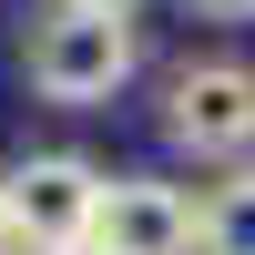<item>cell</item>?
Returning <instances> with one entry per match:
<instances>
[{"label":"cell","mask_w":255,"mask_h":255,"mask_svg":"<svg viewBox=\"0 0 255 255\" xmlns=\"http://www.w3.org/2000/svg\"><path fill=\"white\" fill-rule=\"evenodd\" d=\"M0 255H20V225H10V204H0Z\"/></svg>","instance_id":"obj_7"},{"label":"cell","mask_w":255,"mask_h":255,"mask_svg":"<svg viewBox=\"0 0 255 255\" xmlns=\"http://www.w3.org/2000/svg\"><path fill=\"white\" fill-rule=\"evenodd\" d=\"M184 10H194V20H225V31H245V20H255V0H184Z\"/></svg>","instance_id":"obj_6"},{"label":"cell","mask_w":255,"mask_h":255,"mask_svg":"<svg viewBox=\"0 0 255 255\" xmlns=\"http://www.w3.org/2000/svg\"><path fill=\"white\" fill-rule=\"evenodd\" d=\"M51 255H102V245H51Z\"/></svg>","instance_id":"obj_8"},{"label":"cell","mask_w":255,"mask_h":255,"mask_svg":"<svg viewBox=\"0 0 255 255\" xmlns=\"http://www.w3.org/2000/svg\"><path fill=\"white\" fill-rule=\"evenodd\" d=\"M194 255H255V163H235L194 204Z\"/></svg>","instance_id":"obj_5"},{"label":"cell","mask_w":255,"mask_h":255,"mask_svg":"<svg viewBox=\"0 0 255 255\" xmlns=\"http://www.w3.org/2000/svg\"><path fill=\"white\" fill-rule=\"evenodd\" d=\"M102 163L92 153H31L0 174V204L20 225V255H51V245H92V215H102Z\"/></svg>","instance_id":"obj_2"},{"label":"cell","mask_w":255,"mask_h":255,"mask_svg":"<svg viewBox=\"0 0 255 255\" xmlns=\"http://www.w3.org/2000/svg\"><path fill=\"white\" fill-rule=\"evenodd\" d=\"M102 255H194V194L153 174H113L102 184V215H92Z\"/></svg>","instance_id":"obj_4"},{"label":"cell","mask_w":255,"mask_h":255,"mask_svg":"<svg viewBox=\"0 0 255 255\" xmlns=\"http://www.w3.org/2000/svg\"><path fill=\"white\" fill-rule=\"evenodd\" d=\"M163 133L194 163H245L255 153V61H184L163 82Z\"/></svg>","instance_id":"obj_3"},{"label":"cell","mask_w":255,"mask_h":255,"mask_svg":"<svg viewBox=\"0 0 255 255\" xmlns=\"http://www.w3.org/2000/svg\"><path fill=\"white\" fill-rule=\"evenodd\" d=\"M133 61H143L133 0H41V10H31V41H20L31 92L61 102V113H102V102L133 82Z\"/></svg>","instance_id":"obj_1"}]
</instances>
